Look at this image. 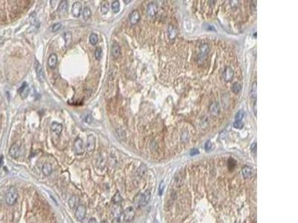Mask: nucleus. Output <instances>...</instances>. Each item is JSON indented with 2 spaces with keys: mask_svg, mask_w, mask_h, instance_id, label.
Here are the masks:
<instances>
[{
  "mask_svg": "<svg viewBox=\"0 0 298 223\" xmlns=\"http://www.w3.org/2000/svg\"><path fill=\"white\" fill-rule=\"evenodd\" d=\"M18 198V192L16 187H11L5 194V201L8 205H14L17 202Z\"/></svg>",
  "mask_w": 298,
  "mask_h": 223,
  "instance_id": "1",
  "label": "nucleus"
},
{
  "mask_svg": "<svg viewBox=\"0 0 298 223\" xmlns=\"http://www.w3.org/2000/svg\"><path fill=\"white\" fill-rule=\"evenodd\" d=\"M135 216V210L134 207H129L123 213V219L125 222H131Z\"/></svg>",
  "mask_w": 298,
  "mask_h": 223,
  "instance_id": "2",
  "label": "nucleus"
},
{
  "mask_svg": "<svg viewBox=\"0 0 298 223\" xmlns=\"http://www.w3.org/2000/svg\"><path fill=\"white\" fill-rule=\"evenodd\" d=\"M86 211V209L85 206L83 205V204L78 205L77 207L76 210H75V217H76V219L79 221H82L85 218Z\"/></svg>",
  "mask_w": 298,
  "mask_h": 223,
  "instance_id": "3",
  "label": "nucleus"
},
{
  "mask_svg": "<svg viewBox=\"0 0 298 223\" xmlns=\"http://www.w3.org/2000/svg\"><path fill=\"white\" fill-rule=\"evenodd\" d=\"M95 138L92 135H89L86 138V151L91 153L95 150Z\"/></svg>",
  "mask_w": 298,
  "mask_h": 223,
  "instance_id": "4",
  "label": "nucleus"
},
{
  "mask_svg": "<svg viewBox=\"0 0 298 223\" xmlns=\"http://www.w3.org/2000/svg\"><path fill=\"white\" fill-rule=\"evenodd\" d=\"M75 153L78 155H81L84 153V142L81 138H77L74 144Z\"/></svg>",
  "mask_w": 298,
  "mask_h": 223,
  "instance_id": "5",
  "label": "nucleus"
},
{
  "mask_svg": "<svg viewBox=\"0 0 298 223\" xmlns=\"http://www.w3.org/2000/svg\"><path fill=\"white\" fill-rule=\"evenodd\" d=\"M35 71H36L37 76H38V80H39L41 82L43 83V81H45V76H44V72H43V69L42 68V66H41V64H40L38 62V61H36V63H35Z\"/></svg>",
  "mask_w": 298,
  "mask_h": 223,
  "instance_id": "6",
  "label": "nucleus"
},
{
  "mask_svg": "<svg viewBox=\"0 0 298 223\" xmlns=\"http://www.w3.org/2000/svg\"><path fill=\"white\" fill-rule=\"evenodd\" d=\"M151 198V193L149 190H146L144 193H141L140 195V207H144L146 204L149 203Z\"/></svg>",
  "mask_w": 298,
  "mask_h": 223,
  "instance_id": "7",
  "label": "nucleus"
},
{
  "mask_svg": "<svg viewBox=\"0 0 298 223\" xmlns=\"http://www.w3.org/2000/svg\"><path fill=\"white\" fill-rule=\"evenodd\" d=\"M81 10H82V5L79 1H75L72 7V13L75 17H78L81 15Z\"/></svg>",
  "mask_w": 298,
  "mask_h": 223,
  "instance_id": "8",
  "label": "nucleus"
},
{
  "mask_svg": "<svg viewBox=\"0 0 298 223\" xmlns=\"http://www.w3.org/2000/svg\"><path fill=\"white\" fill-rule=\"evenodd\" d=\"M123 213L122 208L120 204H114L112 207V214L115 219H119L121 215Z\"/></svg>",
  "mask_w": 298,
  "mask_h": 223,
  "instance_id": "9",
  "label": "nucleus"
},
{
  "mask_svg": "<svg viewBox=\"0 0 298 223\" xmlns=\"http://www.w3.org/2000/svg\"><path fill=\"white\" fill-rule=\"evenodd\" d=\"M9 154L13 158H17L20 154V147L17 144H14L9 150Z\"/></svg>",
  "mask_w": 298,
  "mask_h": 223,
  "instance_id": "10",
  "label": "nucleus"
},
{
  "mask_svg": "<svg viewBox=\"0 0 298 223\" xmlns=\"http://www.w3.org/2000/svg\"><path fill=\"white\" fill-rule=\"evenodd\" d=\"M234 75V72L230 67H226L223 72V78L225 81H230Z\"/></svg>",
  "mask_w": 298,
  "mask_h": 223,
  "instance_id": "11",
  "label": "nucleus"
},
{
  "mask_svg": "<svg viewBox=\"0 0 298 223\" xmlns=\"http://www.w3.org/2000/svg\"><path fill=\"white\" fill-rule=\"evenodd\" d=\"M209 110L212 116H218L220 113V106L217 102H213L209 106Z\"/></svg>",
  "mask_w": 298,
  "mask_h": 223,
  "instance_id": "12",
  "label": "nucleus"
},
{
  "mask_svg": "<svg viewBox=\"0 0 298 223\" xmlns=\"http://www.w3.org/2000/svg\"><path fill=\"white\" fill-rule=\"evenodd\" d=\"M29 84L27 83H23V84L22 85V87L19 89V93L20 95L22 98L25 99L28 97L29 95Z\"/></svg>",
  "mask_w": 298,
  "mask_h": 223,
  "instance_id": "13",
  "label": "nucleus"
},
{
  "mask_svg": "<svg viewBox=\"0 0 298 223\" xmlns=\"http://www.w3.org/2000/svg\"><path fill=\"white\" fill-rule=\"evenodd\" d=\"M157 6L154 3H150L147 7V14L150 17H154L157 13Z\"/></svg>",
  "mask_w": 298,
  "mask_h": 223,
  "instance_id": "14",
  "label": "nucleus"
},
{
  "mask_svg": "<svg viewBox=\"0 0 298 223\" xmlns=\"http://www.w3.org/2000/svg\"><path fill=\"white\" fill-rule=\"evenodd\" d=\"M140 19V14L138 10H134L130 14V22L132 25H135L139 22Z\"/></svg>",
  "mask_w": 298,
  "mask_h": 223,
  "instance_id": "15",
  "label": "nucleus"
},
{
  "mask_svg": "<svg viewBox=\"0 0 298 223\" xmlns=\"http://www.w3.org/2000/svg\"><path fill=\"white\" fill-rule=\"evenodd\" d=\"M50 128H51V131H52V133L59 135L61 132H62L63 126L61 125V124H59V123L53 122L52 124H51Z\"/></svg>",
  "mask_w": 298,
  "mask_h": 223,
  "instance_id": "16",
  "label": "nucleus"
},
{
  "mask_svg": "<svg viewBox=\"0 0 298 223\" xmlns=\"http://www.w3.org/2000/svg\"><path fill=\"white\" fill-rule=\"evenodd\" d=\"M111 54H112V56L114 58H117L119 57L120 54H121V49H120L119 45L117 43H113V44L112 45Z\"/></svg>",
  "mask_w": 298,
  "mask_h": 223,
  "instance_id": "17",
  "label": "nucleus"
},
{
  "mask_svg": "<svg viewBox=\"0 0 298 223\" xmlns=\"http://www.w3.org/2000/svg\"><path fill=\"white\" fill-rule=\"evenodd\" d=\"M58 63V57L55 54H52L48 59V65L51 69H55Z\"/></svg>",
  "mask_w": 298,
  "mask_h": 223,
  "instance_id": "18",
  "label": "nucleus"
},
{
  "mask_svg": "<svg viewBox=\"0 0 298 223\" xmlns=\"http://www.w3.org/2000/svg\"><path fill=\"white\" fill-rule=\"evenodd\" d=\"M209 51V47L207 44L201 45L200 47V57H199V58H200V59H202L203 60V57H205L207 55Z\"/></svg>",
  "mask_w": 298,
  "mask_h": 223,
  "instance_id": "19",
  "label": "nucleus"
},
{
  "mask_svg": "<svg viewBox=\"0 0 298 223\" xmlns=\"http://www.w3.org/2000/svg\"><path fill=\"white\" fill-rule=\"evenodd\" d=\"M42 172L45 176H49L52 172V164H49V163H45L42 167Z\"/></svg>",
  "mask_w": 298,
  "mask_h": 223,
  "instance_id": "20",
  "label": "nucleus"
},
{
  "mask_svg": "<svg viewBox=\"0 0 298 223\" xmlns=\"http://www.w3.org/2000/svg\"><path fill=\"white\" fill-rule=\"evenodd\" d=\"M64 37V39L65 41V46L66 47H69L70 46V45L72 44V35L71 32H65L63 35Z\"/></svg>",
  "mask_w": 298,
  "mask_h": 223,
  "instance_id": "21",
  "label": "nucleus"
},
{
  "mask_svg": "<svg viewBox=\"0 0 298 223\" xmlns=\"http://www.w3.org/2000/svg\"><path fill=\"white\" fill-rule=\"evenodd\" d=\"M79 204V198L77 196H72L69 200V205L70 208H75Z\"/></svg>",
  "mask_w": 298,
  "mask_h": 223,
  "instance_id": "22",
  "label": "nucleus"
},
{
  "mask_svg": "<svg viewBox=\"0 0 298 223\" xmlns=\"http://www.w3.org/2000/svg\"><path fill=\"white\" fill-rule=\"evenodd\" d=\"M177 31L175 28V27L173 25H169V28H168V35L170 40H174V38L177 37Z\"/></svg>",
  "mask_w": 298,
  "mask_h": 223,
  "instance_id": "23",
  "label": "nucleus"
},
{
  "mask_svg": "<svg viewBox=\"0 0 298 223\" xmlns=\"http://www.w3.org/2000/svg\"><path fill=\"white\" fill-rule=\"evenodd\" d=\"M242 174H243L244 178H250L252 177V170L250 167L248 166H245V167L242 168Z\"/></svg>",
  "mask_w": 298,
  "mask_h": 223,
  "instance_id": "24",
  "label": "nucleus"
},
{
  "mask_svg": "<svg viewBox=\"0 0 298 223\" xmlns=\"http://www.w3.org/2000/svg\"><path fill=\"white\" fill-rule=\"evenodd\" d=\"M110 10V4L107 1H103L101 4V10L103 15H105Z\"/></svg>",
  "mask_w": 298,
  "mask_h": 223,
  "instance_id": "25",
  "label": "nucleus"
},
{
  "mask_svg": "<svg viewBox=\"0 0 298 223\" xmlns=\"http://www.w3.org/2000/svg\"><path fill=\"white\" fill-rule=\"evenodd\" d=\"M91 15H92V13H91V10L89 8V7H86L83 9L82 16H83V19H84V20H88V19L90 18Z\"/></svg>",
  "mask_w": 298,
  "mask_h": 223,
  "instance_id": "26",
  "label": "nucleus"
},
{
  "mask_svg": "<svg viewBox=\"0 0 298 223\" xmlns=\"http://www.w3.org/2000/svg\"><path fill=\"white\" fill-rule=\"evenodd\" d=\"M68 7V1H61L58 7V11L60 13H65L67 10Z\"/></svg>",
  "mask_w": 298,
  "mask_h": 223,
  "instance_id": "27",
  "label": "nucleus"
},
{
  "mask_svg": "<svg viewBox=\"0 0 298 223\" xmlns=\"http://www.w3.org/2000/svg\"><path fill=\"white\" fill-rule=\"evenodd\" d=\"M116 135L118 136L119 139L121 141H125L126 139V133L122 129L118 128L116 130Z\"/></svg>",
  "mask_w": 298,
  "mask_h": 223,
  "instance_id": "28",
  "label": "nucleus"
},
{
  "mask_svg": "<svg viewBox=\"0 0 298 223\" xmlns=\"http://www.w3.org/2000/svg\"><path fill=\"white\" fill-rule=\"evenodd\" d=\"M111 8H112L113 12L114 13H117L119 11L120 9V3L119 1H113L112 4H111Z\"/></svg>",
  "mask_w": 298,
  "mask_h": 223,
  "instance_id": "29",
  "label": "nucleus"
},
{
  "mask_svg": "<svg viewBox=\"0 0 298 223\" xmlns=\"http://www.w3.org/2000/svg\"><path fill=\"white\" fill-rule=\"evenodd\" d=\"M231 90L236 94L239 93L241 92V90H242V85L238 82L234 83L232 85V87H231Z\"/></svg>",
  "mask_w": 298,
  "mask_h": 223,
  "instance_id": "30",
  "label": "nucleus"
},
{
  "mask_svg": "<svg viewBox=\"0 0 298 223\" xmlns=\"http://www.w3.org/2000/svg\"><path fill=\"white\" fill-rule=\"evenodd\" d=\"M251 98L254 100V104H256V82H254L252 85V88H251Z\"/></svg>",
  "mask_w": 298,
  "mask_h": 223,
  "instance_id": "31",
  "label": "nucleus"
},
{
  "mask_svg": "<svg viewBox=\"0 0 298 223\" xmlns=\"http://www.w3.org/2000/svg\"><path fill=\"white\" fill-rule=\"evenodd\" d=\"M122 198L121 195L119 194V193H116V194L114 195L113 197V199H112V201H113V204H119L120 203L122 202Z\"/></svg>",
  "mask_w": 298,
  "mask_h": 223,
  "instance_id": "32",
  "label": "nucleus"
},
{
  "mask_svg": "<svg viewBox=\"0 0 298 223\" xmlns=\"http://www.w3.org/2000/svg\"><path fill=\"white\" fill-rule=\"evenodd\" d=\"M98 41V35L95 33L91 34L90 36H89V43H90L92 45H95L97 44Z\"/></svg>",
  "mask_w": 298,
  "mask_h": 223,
  "instance_id": "33",
  "label": "nucleus"
},
{
  "mask_svg": "<svg viewBox=\"0 0 298 223\" xmlns=\"http://www.w3.org/2000/svg\"><path fill=\"white\" fill-rule=\"evenodd\" d=\"M95 59L98 60H100L102 58L103 51H102V49H101V48H97L95 52Z\"/></svg>",
  "mask_w": 298,
  "mask_h": 223,
  "instance_id": "34",
  "label": "nucleus"
},
{
  "mask_svg": "<svg viewBox=\"0 0 298 223\" xmlns=\"http://www.w3.org/2000/svg\"><path fill=\"white\" fill-rule=\"evenodd\" d=\"M244 116H245V112H244L243 110H240L236 113V116H235V119H236V121H241L242 119H243Z\"/></svg>",
  "mask_w": 298,
  "mask_h": 223,
  "instance_id": "35",
  "label": "nucleus"
},
{
  "mask_svg": "<svg viewBox=\"0 0 298 223\" xmlns=\"http://www.w3.org/2000/svg\"><path fill=\"white\" fill-rule=\"evenodd\" d=\"M62 28V25L61 23H56V24L53 25L51 28V30H52V32H57L58 31L61 30V28Z\"/></svg>",
  "mask_w": 298,
  "mask_h": 223,
  "instance_id": "36",
  "label": "nucleus"
},
{
  "mask_svg": "<svg viewBox=\"0 0 298 223\" xmlns=\"http://www.w3.org/2000/svg\"><path fill=\"white\" fill-rule=\"evenodd\" d=\"M244 127V124L242 121H235L233 123V127L236 129H242Z\"/></svg>",
  "mask_w": 298,
  "mask_h": 223,
  "instance_id": "37",
  "label": "nucleus"
},
{
  "mask_svg": "<svg viewBox=\"0 0 298 223\" xmlns=\"http://www.w3.org/2000/svg\"><path fill=\"white\" fill-rule=\"evenodd\" d=\"M85 121L86 123H87V124H91V123L93 121V118H92V116L90 115V114L86 115L85 118Z\"/></svg>",
  "mask_w": 298,
  "mask_h": 223,
  "instance_id": "38",
  "label": "nucleus"
},
{
  "mask_svg": "<svg viewBox=\"0 0 298 223\" xmlns=\"http://www.w3.org/2000/svg\"><path fill=\"white\" fill-rule=\"evenodd\" d=\"M228 164H229V167L232 170V169L234 168L235 166H236V161L233 158H230L229 160V161H228Z\"/></svg>",
  "mask_w": 298,
  "mask_h": 223,
  "instance_id": "39",
  "label": "nucleus"
},
{
  "mask_svg": "<svg viewBox=\"0 0 298 223\" xmlns=\"http://www.w3.org/2000/svg\"><path fill=\"white\" fill-rule=\"evenodd\" d=\"M205 150H206V151H209V150L211 149V147H212V143H211V141H207L206 142V144H205Z\"/></svg>",
  "mask_w": 298,
  "mask_h": 223,
  "instance_id": "40",
  "label": "nucleus"
},
{
  "mask_svg": "<svg viewBox=\"0 0 298 223\" xmlns=\"http://www.w3.org/2000/svg\"><path fill=\"white\" fill-rule=\"evenodd\" d=\"M251 150L254 155H256V142L253 143L252 145L251 146Z\"/></svg>",
  "mask_w": 298,
  "mask_h": 223,
  "instance_id": "41",
  "label": "nucleus"
},
{
  "mask_svg": "<svg viewBox=\"0 0 298 223\" xmlns=\"http://www.w3.org/2000/svg\"><path fill=\"white\" fill-rule=\"evenodd\" d=\"M199 153V150L197 149H192L190 151V155L191 156H195V155L198 154Z\"/></svg>",
  "mask_w": 298,
  "mask_h": 223,
  "instance_id": "42",
  "label": "nucleus"
},
{
  "mask_svg": "<svg viewBox=\"0 0 298 223\" xmlns=\"http://www.w3.org/2000/svg\"><path fill=\"white\" fill-rule=\"evenodd\" d=\"M88 223H98V222H97L96 219H95V218H92V219H89V222H88Z\"/></svg>",
  "mask_w": 298,
  "mask_h": 223,
  "instance_id": "43",
  "label": "nucleus"
},
{
  "mask_svg": "<svg viewBox=\"0 0 298 223\" xmlns=\"http://www.w3.org/2000/svg\"><path fill=\"white\" fill-rule=\"evenodd\" d=\"M113 223H121V222H120L119 219H115V218H114V219H113Z\"/></svg>",
  "mask_w": 298,
  "mask_h": 223,
  "instance_id": "44",
  "label": "nucleus"
},
{
  "mask_svg": "<svg viewBox=\"0 0 298 223\" xmlns=\"http://www.w3.org/2000/svg\"><path fill=\"white\" fill-rule=\"evenodd\" d=\"M124 1H125V2L126 3V4H128V3H129V2H131V0H129V1H126V0H124Z\"/></svg>",
  "mask_w": 298,
  "mask_h": 223,
  "instance_id": "45",
  "label": "nucleus"
},
{
  "mask_svg": "<svg viewBox=\"0 0 298 223\" xmlns=\"http://www.w3.org/2000/svg\"><path fill=\"white\" fill-rule=\"evenodd\" d=\"M101 223H107V222L106 221H103V222H101Z\"/></svg>",
  "mask_w": 298,
  "mask_h": 223,
  "instance_id": "46",
  "label": "nucleus"
}]
</instances>
